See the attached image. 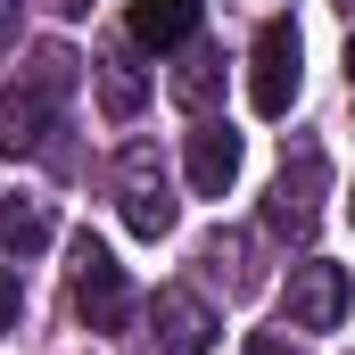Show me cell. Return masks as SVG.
I'll list each match as a JSON object with an SVG mask.
<instances>
[{"instance_id":"obj_2","label":"cell","mask_w":355,"mask_h":355,"mask_svg":"<svg viewBox=\"0 0 355 355\" xmlns=\"http://www.w3.org/2000/svg\"><path fill=\"white\" fill-rule=\"evenodd\" d=\"M322 190H331V166H322V149H297L265 190V232L272 240H314V223H322Z\"/></svg>"},{"instance_id":"obj_4","label":"cell","mask_w":355,"mask_h":355,"mask_svg":"<svg viewBox=\"0 0 355 355\" xmlns=\"http://www.w3.org/2000/svg\"><path fill=\"white\" fill-rule=\"evenodd\" d=\"M75 314H83V331H124L132 322V281L107 257V240H91V232H75Z\"/></svg>"},{"instance_id":"obj_20","label":"cell","mask_w":355,"mask_h":355,"mask_svg":"<svg viewBox=\"0 0 355 355\" xmlns=\"http://www.w3.org/2000/svg\"><path fill=\"white\" fill-rule=\"evenodd\" d=\"M331 8H347V17H355V0H331Z\"/></svg>"},{"instance_id":"obj_8","label":"cell","mask_w":355,"mask_h":355,"mask_svg":"<svg viewBox=\"0 0 355 355\" xmlns=\"http://www.w3.org/2000/svg\"><path fill=\"white\" fill-rule=\"evenodd\" d=\"M198 17H207V0H132V42L141 50H182L198 33Z\"/></svg>"},{"instance_id":"obj_12","label":"cell","mask_w":355,"mask_h":355,"mask_svg":"<svg viewBox=\"0 0 355 355\" xmlns=\"http://www.w3.org/2000/svg\"><path fill=\"white\" fill-rule=\"evenodd\" d=\"M215 91H223V58H215V50H190V58L174 67V99L182 107H207Z\"/></svg>"},{"instance_id":"obj_1","label":"cell","mask_w":355,"mask_h":355,"mask_svg":"<svg viewBox=\"0 0 355 355\" xmlns=\"http://www.w3.org/2000/svg\"><path fill=\"white\" fill-rule=\"evenodd\" d=\"M116 207H124V232L132 240H166L182 215L174 182H166V157L149 149V141H124V157H116Z\"/></svg>"},{"instance_id":"obj_13","label":"cell","mask_w":355,"mask_h":355,"mask_svg":"<svg viewBox=\"0 0 355 355\" xmlns=\"http://www.w3.org/2000/svg\"><path fill=\"white\" fill-rule=\"evenodd\" d=\"M0 240H8L17 257H33V248L50 240V215H42L33 198H0Z\"/></svg>"},{"instance_id":"obj_17","label":"cell","mask_w":355,"mask_h":355,"mask_svg":"<svg viewBox=\"0 0 355 355\" xmlns=\"http://www.w3.org/2000/svg\"><path fill=\"white\" fill-rule=\"evenodd\" d=\"M248 355H297V347H289V339H272V331H257V347H248Z\"/></svg>"},{"instance_id":"obj_9","label":"cell","mask_w":355,"mask_h":355,"mask_svg":"<svg viewBox=\"0 0 355 355\" xmlns=\"http://www.w3.org/2000/svg\"><path fill=\"white\" fill-rule=\"evenodd\" d=\"M50 116H58V107H50V99H42V91H0V157H25V149H42V141H50Z\"/></svg>"},{"instance_id":"obj_19","label":"cell","mask_w":355,"mask_h":355,"mask_svg":"<svg viewBox=\"0 0 355 355\" xmlns=\"http://www.w3.org/2000/svg\"><path fill=\"white\" fill-rule=\"evenodd\" d=\"M347 83H355V33H347Z\"/></svg>"},{"instance_id":"obj_16","label":"cell","mask_w":355,"mask_h":355,"mask_svg":"<svg viewBox=\"0 0 355 355\" xmlns=\"http://www.w3.org/2000/svg\"><path fill=\"white\" fill-rule=\"evenodd\" d=\"M17 17H25V0H0V50L17 42Z\"/></svg>"},{"instance_id":"obj_15","label":"cell","mask_w":355,"mask_h":355,"mask_svg":"<svg viewBox=\"0 0 355 355\" xmlns=\"http://www.w3.org/2000/svg\"><path fill=\"white\" fill-rule=\"evenodd\" d=\"M17 314H25V281L0 265V331H17Z\"/></svg>"},{"instance_id":"obj_7","label":"cell","mask_w":355,"mask_h":355,"mask_svg":"<svg viewBox=\"0 0 355 355\" xmlns=\"http://www.w3.org/2000/svg\"><path fill=\"white\" fill-rule=\"evenodd\" d=\"M240 182V132L232 124H198L190 132V190L198 198H223Z\"/></svg>"},{"instance_id":"obj_10","label":"cell","mask_w":355,"mask_h":355,"mask_svg":"<svg viewBox=\"0 0 355 355\" xmlns=\"http://www.w3.org/2000/svg\"><path fill=\"white\" fill-rule=\"evenodd\" d=\"M141 99H149V75H141L124 50H107V58H99V107L124 124V116H141Z\"/></svg>"},{"instance_id":"obj_18","label":"cell","mask_w":355,"mask_h":355,"mask_svg":"<svg viewBox=\"0 0 355 355\" xmlns=\"http://www.w3.org/2000/svg\"><path fill=\"white\" fill-rule=\"evenodd\" d=\"M50 8H58V17H91V0H50Z\"/></svg>"},{"instance_id":"obj_3","label":"cell","mask_w":355,"mask_h":355,"mask_svg":"<svg viewBox=\"0 0 355 355\" xmlns=\"http://www.w3.org/2000/svg\"><path fill=\"white\" fill-rule=\"evenodd\" d=\"M297 83H306V42H297L289 17H272L265 33H257V50H248V107L257 116H289Z\"/></svg>"},{"instance_id":"obj_5","label":"cell","mask_w":355,"mask_h":355,"mask_svg":"<svg viewBox=\"0 0 355 355\" xmlns=\"http://www.w3.org/2000/svg\"><path fill=\"white\" fill-rule=\"evenodd\" d=\"M281 306H289V322H297V331H339V322H347V306H355V281H347V265L306 257V265L289 272Z\"/></svg>"},{"instance_id":"obj_11","label":"cell","mask_w":355,"mask_h":355,"mask_svg":"<svg viewBox=\"0 0 355 355\" xmlns=\"http://www.w3.org/2000/svg\"><path fill=\"white\" fill-rule=\"evenodd\" d=\"M75 67H83V58H75V50H67V42H42V50H33V58H25V91H42V99H50V107H58V99H67V91H75Z\"/></svg>"},{"instance_id":"obj_6","label":"cell","mask_w":355,"mask_h":355,"mask_svg":"<svg viewBox=\"0 0 355 355\" xmlns=\"http://www.w3.org/2000/svg\"><path fill=\"white\" fill-rule=\"evenodd\" d=\"M149 322H157V347H166V355H207L215 331H223L190 289H157V314H149Z\"/></svg>"},{"instance_id":"obj_14","label":"cell","mask_w":355,"mask_h":355,"mask_svg":"<svg viewBox=\"0 0 355 355\" xmlns=\"http://www.w3.org/2000/svg\"><path fill=\"white\" fill-rule=\"evenodd\" d=\"M207 265L223 272L232 289H248V281H257V272H248V240H240V232H215V240H207Z\"/></svg>"}]
</instances>
